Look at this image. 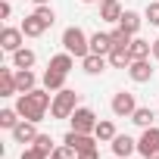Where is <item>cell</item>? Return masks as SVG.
Segmentation results:
<instances>
[{
    "label": "cell",
    "mask_w": 159,
    "mask_h": 159,
    "mask_svg": "<svg viewBox=\"0 0 159 159\" xmlns=\"http://www.w3.org/2000/svg\"><path fill=\"white\" fill-rule=\"evenodd\" d=\"M34 16H38V19L47 25V28L56 22V13H53V7H50V3H44V7H34Z\"/></svg>",
    "instance_id": "obj_28"
},
{
    "label": "cell",
    "mask_w": 159,
    "mask_h": 159,
    "mask_svg": "<svg viewBox=\"0 0 159 159\" xmlns=\"http://www.w3.org/2000/svg\"><path fill=\"white\" fill-rule=\"evenodd\" d=\"M91 53H100V56H109V53H112V38H109V34H103V31L91 34Z\"/></svg>",
    "instance_id": "obj_17"
},
{
    "label": "cell",
    "mask_w": 159,
    "mask_h": 159,
    "mask_svg": "<svg viewBox=\"0 0 159 159\" xmlns=\"http://www.w3.org/2000/svg\"><path fill=\"white\" fill-rule=\"evenodd\" d=\"M50 103H53V94L44 88V91H28V94H19L16 97V112L22 116V119H28V122H44V112L50 109Z\"/></svg>",
    "instance_id": "obj_1"
},
{
    "label": "cell",
    "mask_w": 159,
    "mask_h": 159,
    "mask_svg": "<svg viewBox=\"0 0 159 159\" xmlns=\"http://www.w3.org/2000/svg\"><path fill=\"white\" fill-rule=\"evenodd\" d=\"M156 150H159V128H153V125H150V128H143V134L137 137V153L147 159V156H150V153H156Z\"/></svg>",
    "instance_id": "obj_7"
},
{
    "label": "cell",
    "mask_w": 159,
    "mask_h": 159,
    "mask_svg": "<svg viewBox=\"0 0 159 159\" xmlns=\"http://www.w3.org/2000/svg\"><path fill=\"white\" fill-rule=\"evenodd\" d=\"M147 159H159V150H156V153H150V156H147Z\"/></svg>",
    "instance_id": "obj_37"
},
{
    "label": "cell",
    "mask_w": 159,
    "mask_h": 159,
    "mask_svg": "<svg viewBox=\"0 0 159 159\" xmlns=\"http://www.w3.org/2000/svg\"><path fill=\"white\" fill-rule=\"evenodd\" d=\"M128 53H131V59H150V53H153V41L134 38V41H131V47H128Z\"/></svg>",
    "instance_id": "obj_18"
},
{
    "label": "cell",
    "mask_w": 159,
    "mask_h": 159,
    "mask_svg": "<svg viewBox=\"0 0 159 159\" xmlns=\"http://www.w3.org/2000/svg\"><path fill=\"white\" fill-rule=\"evenodd\" d=\"M62 143H69L75 153H81V150H91V147H97L100 140L94 137V134H81V131H69L66 137H62Z\"/></svg>",
    "instance_id": "obj_8"
},
{
    "label": "cell",
    "mask_w": 159,
    "mask_h": 159,
    "mask_svg": "<svg viewBox=\"0 0 159 159\" xmlns=\"http://www.w3.org/2000/svg\"><path fill=\"white\" fill-rule=\"evenodd\" d=\"M109 143H112V153H116L119 159H128V156L137 150V140H134V137H128V134H116Z\"/></svg>",
    "instance_id": "obj_11"
},
{
    "label": "cell",
    "mask_w": 159,
    "mask_h": 159,
    "mask_svg": "<svg viewBox=\"0 0 159 159\" xmlns=\"http://www.w3.org/2000/svg\"><path fill=\"white\" fill-rule=\"evenodd\" d=\"M19 28H22V31H25V38H41V34H44V31H47V25H44V22H41V19H38V16H34V13H31V16H25V19H22V25H19Z\"/></svg>",
    "instance_id": "obj_16"
},
{
    "label": "cell",
    "mask_w": 159,
    "mask_h": 159,
    "mask_svg": "<svg viewBox=\"0 0 159 159\" xmlns=\"http://www.w3.org/2000/svg\"><path fill=\"white\" fill-rule=\"evenodd\" d=\"M72 66H75V56L66 50V53H56V56H50V66H47V69H56V72L69 75V72H72Z\"/></svg>",
    "instance_id": "obj_19"
},
{
    "label": "cell",
    "mask_w": 159,
    "mask_h": 159,
    "mask_svg": "<svg viewBox=\"0 0 159 159\" xmlns=\"http://www.w3.org/2000/svg\"><path fill=\"white\" fill-rule=\"evenodd\" d=\"M94 137H97V140H112V137H116V125H112L109 119L97 122V128H94Z\"/></svg>",
    "instance_id": "obj_27"
},
{
    "label": "cell",
    "mask_w": 159,
    "mask_h": 159,
    "mask_svg": "<svg viewBox=\"0 0 159 159\" xmlns=\"http://www.w3.org/2000/svg\"><path fill=\"white\" fill-rule=\"evenodd\" d=\"M19 159H50V156H47L44 150H38L34 143H28V147L22 150V156H19Z\"/></svg>",
    "instance_id": "obj_32"
},
{
    "label": "cell",
    "mask_w": 159,
    "mask_h": 159,
    "mask_svg": "<svg viewBox=\"0 0 159 159\" xmlns=\"http://www.w3.org/2000/svg\"><path fill=\"white\" fill-rule=\"evenodd\" d=\"M22 122V116L16 112V106L13 109H0V128H7V131H13L16 125Z\"/></svg>",
    "instance_id": "obj_26"
},
{
    "label": "cell",
    "mask_w": 159,
    "mask_h": 159,
    "mask_svg": "<svg viewBox=\"0 0 159 159\" xmlns=\"http://www.w3.org/2000/svg\"><path fill=\"white\" fill-rule=\"evenodd\" d=\"M109 38H112V47H131V41H134V34L125 31L122 25H116V28L109 31Z\"/></svg>",
    "instance_id": "obj_24"
},
{
    "label": "cell",
    "mask_w": 159,
    "mask_h": 159,
    "mask_svg": "<svg viewBox=\"0 0 159 159\" xmlns=\"http://www.w3.org/2000/svg\"><path fill=\"white\" fill-rule=\"evenodd\" d=\"M128 78L134 84H147V81H153V66H150V59H131V66H128Z\"/></svg>",
    "instance_id": "obj_6"
},
{
    "label": "cell",
    "mask_w": 159,
    "mask_h": 159,
    "mask_svg": "<svg viewBox=\"0 0 159 159\" xmlns=\"http://www.w3.org/2000/svg\"><path fill=\"white\" fill-rule=\"evenodd\" d=\"M72 131H81V134H94V128H97V112L94 109H88V106H78L75 112H72Z\"/></svg>",
    "instance_id": "obj_4"
},
{
    "label": "cell",
    "mask_w": 159,
    "mask_h": 159,
    "mask_svg": "<svg viewBox=\"0 0 159 159\" xmlns=\"http://www.w3.org/2000/svg\"><path fill=\"white\" fill-rule=\"evenodd\" d=\"M122 3H119V0H100V19L103 22H116L119 25V19H122Z\"/></svg>",
    "instance_id": "obj_12"
},
{
    "label": "cell",
    "mask_w": 159,
    "mask_h": 159,
    "mask_svg": "<svg viewBox=\"0 0 159 159\" xmlns=\"http://www.w3.org/2000/svg\"><path fill=\"white\" fill-rule=\"evenodd\" d=\"M22 38H25V31H22V28H13V25H7L3 31H0V47H3L7 53H16V50L22 47Z\"/></svg>",
    "instance_id": "obj_9"
},
{
    "label": "cell",
    "mask_w": 159,
    "mask_h": 159,
    "mask_svg": "<svg viewBox=\"0 0 159 159\" xmlns=\"http://www.w3.org/2000/svg\"><path fill=\"white\" fill-rule=\"evenodd\" d=\"M31 3H34V7H44V3H50V0H31Z\"/></svg>",
    "instance_id": "obj_36"
},
{
    "label": "cell",
    "mask_w": 159,
    "mask_h": 159,
    "mask_svg": "<svg viewBox=\"0 0 159 159\" xmlns=\"http://www.w3.org/2000/svg\"><path fill=\"white\" fill-rule=\"evenodd\" d=\"M13 16V7H10V0H3V3H0V19H10Z\"/></svg>",
    "instance_id": "obj_34"
},
{
    "label": "cell",
    "mask_w": 159,
    "mask_h": 159,
    "mask_svg": "<svg viewBox=\"0 0 159 159\" xmlns=\"http://www.w3.org/2000/svg\"><path fill=\"white\" fill-rule=\"evenodd\" d=\"M44 88H47V91H53V94H56V91H62V88H66V75H62V72H56V69H47V72H44Z\"/></svg>",
    "instance_id": "obj_22"
},
{
    "label": "cell",
    "mask_w": 159,
    "mask_h": 159,
    "mask_svg": "<svg viewBox=\"0 0 159 159\" xmlns=\"http://www.w3.org/2000/svg\"><path fill=\"white\" fill-rule=\"evenodd\" d=\"M140 22H143V19H140V13H134V10H125L122 19H119V25H122L125 31H131V34L140 31Z\"/></svg>",
    "instance_id": "obj_23"
},
{
    "label": "cell",
    "mask_w": 159,
    "mask_h": 159,
    "mask_svg": "<svg viewBox=\"0 0 159 159\" xmlns=\"http://www.w3.org/2000/svg\"><path fill=\"white\" fill-rule=\"evenodd\" d=\"M106 59H109L112 69H128V66H131V53H128V47H112V53H109Z\"/></svg>",
    "instance_id": "obj_20"
},
{
    "label": "cell",
    "mask_w": 159,
    "mask_h": 159,
    "mask_svg": "<svg viewBox=\"0 0 159 159\" xmlns=\"http://www.w3.org/2000/svg\"><path fill=\"white\" fill-rule=\"evenodd\" d=\"M38 122H28V119H22L10 134H13V140L16 143H34V137H38V128H34Z\"/></svg>",
    "instance_id": "obj_10"
},
{
    "label": "cell",
    "mask_w": 159,
    "mask_h": 159,
    "mask_svg": "<svg viewBox=\"0 0 159 159\" xmlns=\"http://www.w3.org/2000/svg\"><path fill=\"white\" fill-rule=\"evenodd\" d=\"M81 3H97V0H81Z\"/></svg>",
    "instance_id": "obj_38"
},
{
    "label": "cell",
    "mask_w": 159,
    "mask_h": 159,
    "mask_svg": "<svg viewBox=\"0 0 159 159\" xmlns=\"http://www.w3.org/2000/svg\"><path fill=\"white\" fill-rule=\"evenodd\" d=\"M19 88H16V72L13 69H0V97H16Z\"/></svg>",
    "instance_id": "obj_13"
},
{
    "label": "cell",
    "mask_w": 159,
    "mask_h": 159,
    "mask_svg": "<svg viewBox=\"0 0 159 159\" xmlns=\"http://www.w3.org/2000/svg\"><path fill=\"white\" fill-rule=\"evenodd\" d=\"M134 109H137V100H134L131 91H119V94L112 97V116H119V119H131Z\"/></svg>",
    "instance_id": "obj_5"
},
{
    "label": "cell",
    "mask_w": 159,
    "mask_h": 159,
    "mask_svg": "<svg viewBox=\"0 0 159 159\" xmlns=\"http://www.w3.org/2000/svg\"><path fill=\"white\" fill-rule=\"evenodd\" d=\"M153 119H156V116H153V109H150V106H137V109H134V116H131V122H134V125H140V128H150V125H153Z\"/></svg>",
    "instance_id": "obj_25"
},
{
    "label": "cell",
    "mask_w": 159,
    "mask_h": 159,
    "mask_svg": "<svg viewBox=\"0 0 159 159\" xmlns=\"http://www.w3.org/2000/svg\"><path fill=\"white\" fill-rule=\"evenodd\" d=\"M78 159H100V150H97V147H91V150H81V153H78Z\"/></svg>",
    "instance_id": "obj_33"
},
{
    "label": "cell",
    "mask_w": 159,
    "mask_h": 159,
    "mask_svg": "<svg viewBox=\"0 0 159 159\" xmlns=\"http://www.w3.org/2000/svg\"><path fill=\"white\" fill-rule=\"evenodd\" d=\"M34 84H38V75L31 69H16V88H19V94L34 91Z\"/></svg>",
    "instance_id": "obj_15"
},
{
    "label": "cell",
    "mask_w": 159,
    "mask_h": 159,
    "mask_svg": "<svg viewBox=\"0 0 159 159\" xmlns=\"http://www.w3.org/2000/svg\"><path fill=\"white\" fill-rule=\"evenodd\" d=\"M106 56H100V53H88L84 59H81V69L88 72V75H100V72H106Z\"/></svg>",
    "instance_id": "obj_14"
},
{
    "label": "cell",
    "mask_w": 159,
    "mask_h": 159,
    "mask_svg": "<svg viewBox=\"0 0 159 159\" xmlns=\"http://www.w3.org/2000/svg\"><path fill=\"white\" fill-rule=\"evenodd\" d=\"M75 109H78V94L75 91L62 88V91L53 94V103H50V116L53 119H72Z\"/></svg>",
    "instance_id": "obj_3"
},
{
    "label": "cell",
    "mask_w": 159,
    "mask_h": 159,
    "mask_svg": "<svg viewBox=\"0 0 159 159\" xmlns=\"http://www.w3.org/2000/svg\"><path fill=\"white\" fill-rule=\"evenodd\" d=\"M34 147H38V150H44L47 156L56 150V147H53V140H50V134H38V137H34Z\"/></svg>",
    "instance_id": "obj_31"
},
{
    "label": "cell",
    "mask_w": 159,
    "mask_h": 159,
    "mask_svg": "<svg viewBox=\"0 0 159 159\" xmlns=\"http://www.w3.org/2000/svg\"><path fill=\"white\" fill-rule=\"evenodd\" d=\"M153 56H156V59H159V38H156V41H153Z\"/></svg>",
    "instance_id": "obj_35"
},
{
    "label": "cell",
    "mask_w": 159,
    "mask_h": 159,
    "mask_svg": "<svg viewBox=\"0 0 159 159\" xmlns=\"http://www.w3.org/2000/svg\"><path fill=\"white\" fill-rule=\"evenodd\" d=\"M34 50H28V47H19L16 53H13V69H31L34 66Z\"/></svg>",
    "instance_id": "obj_21"
},
{
    "label": "cell",
    "mask_w": 159,
    "mask_h": 159,
    "mask_svg": "<svg viewBox=\"0 0 159 159\" xmlns=\"http://www.w3.org/2000/svg\"><path fill=\"white\" fill-rule=\"evenodd\" d=\"M143 16H147V22H150V25H159V0H153V3H147Z\"/></svg>",
    "instance_id": "obj_30"
},
{
    "label": "cell",
    "mask_w": 159,
    "mask_h": 159,
    "mask_svg": "<svg viewBox=\"0 0 159 159\" xmlns=\"http://www.w3.org/2000/svg\"><path fill=\"white\" fill-rule=\"evenodd\" d=\"M62 47L72 53V56H78V59H84L88 53H91V38L78 28V25H69L66 31H62Z\"/></svg>",
    "instance_id": "obj_2"
},
{
    "label": "cell",
    "mask_w": 159,
    "mask_h": 159,
    "mask_svg": "<svg viewBox=\"0 0 159 159\" xmlns=\"http://www.w3.org/2000/svg\"><path fill=\"white\" fill-rule=\"evenodd\" d=\"M50 159H78V153H75L69 143H59V147L50 153Z\"/></svg>",
    "instance_id": "obj_29"
}]
</instances>
